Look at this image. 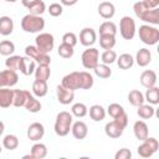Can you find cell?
Instances as JSON below:
<instances>
[{
	"label": "cell",
	"instance_id": "cell-40",
	"mask_svg": "<svg viewBox=\"0 0 159 159\" xmlns=\"http://www.w3.org/2000/svg\"><path fill=\"white\" fill-rule=\"evenodd\" d=\"M2 147L7 150H14L19 147V139L14 134H7L2 139Z\"/></svg>",
	"mask_w": 159,
	"mask_h": 159
},
{
	"label": "cell",
	"instance_id": "cell-8",
	"mask_svg": "<svg viewBox=\"0 0 159 159\" xmlns=\"http://www.w3.org/2000/svg\"><path fill=\"white\" fill-rule=\"evenodd\" d=\"M98 60H99V51L94 47H87L82 52L81 61L86 70H93L98 65Z\"/></svg>",
	"mask_w": 159,
	"mask_h": 159
},
{
	"label": "cell",
	"instance_id": "cell-53",
	"mask_svg": "<svg viewBox=\"0 0 159 159\" xmlns=\"http://www.w3.org/2000/svg\"><path fill=\"white\" fill-rule=\"evenodd\" d=\"M21 159H35V158H34L31 154H26V155H24Z\"/></svg>",
	"mask_w": 159,
	"mask_h": 159
},
{
	"label": "cell",
	"instance_id": "cell-7",
	"mask_svg": "<svg viewBox=\"0 0 159 159\" xmlns=\"http://www.w3.org/2000/svg\"><path fill=\"white\" fill-rule=\"evenodd\" d=\"M119 32L124 40H132L135 36V21L130 16H123L119 21Z\"/></svg>",
	"mask_w": 159,
	"mask_h": 159
},
{
	"label": "cell",
	"instance_id": "cell-38",
	"mask_svg": "<svg viewBox=\"0 0 159 159\" xmlns=\"http://www.w3.org/2000/svg\"><path fill=\"white\" fill-rule=\"evenodd\" d=\"M15 52V45L12 41L10 40H2L0 42V55L2 56H12V53Z\"/></svg>",
	"mask_w": 159,
	"mask_h": 159
},
{
	"label": "cell",
	"instance_id": "cell-1",
	"mask_svg": "<svg viewBox=\"0 0 159 159\" xmlns=\"http://www.w3.org/2000/svg\"><path fill=\"white\" fill-rule=\"evenodd\" d=\"M72 123H73V116L70 112H67V111L60 112L56 116V120H55V125H53L55 133L58 137H66L71 130Z\"/></svg>",
	"mask_w": 159,
	"mask_h": 159
},
{
	"label": "cell",
	"instance_id": "cell-50",
	"mask_svg": "<svg viewBox=\"0 0 159 159\" xmlns=\"http://www.w3.org/2000/svg\"><path fill=\"white\" fill-rule=\"evenodd\" d=\"M113 120H114V122H116L117 124H119V125H120V127H122L123 129H125V127L128 125V114H127V113L124 112V113H122V114H120L119 117L114 118Z\"/></svg>",
	"mask_w": 159,
	"mask_h": 159
},
{
	"label": "cell",
	"instance_id": "cell-48",
	"mask_svg": "<svg viewBox=\"0 0 159 159\" xmlns=\"http://www.w3.org/2000/svg\"><path fill=\"white\" fill-rule=\"evenodd\" d=\"M77 36L76 34L73 32H66L63 36H62V43H66V45H70L72 47H75L77 45Z\"/></svg>",
	"mask_w": 159,
	"mask_h": 159
},
{
	"label": "cell",
	"instance_id": "cell-12",
	"mask_svg": "<svg viewBox=\"0 0 159 159\" xmlns=\"http://www.w3.org/2000/svg\"><path fill=\"white\" fill-rule=\"evenodd\" d=\"M97 40V34L92 27H84L80 32V42L86 47H91Z\"/></svg>",
	"mask_w": 159,
	"mask_h": 159
},
{
	"label": "cell",
	"instance_id": "cell-15",
	"mask_svg": "<svg viewBox=\"0 0 159 159\" xmlns=\"http://www.w3.org/2000/svg\"><path fill=\"white\" fill-rule=\"evenodd\" d=\"M158 6H159V1H158V0H155V1L144 0V1H137V2H134L133 10H134V14L139 17L144 11L155 9V7H158Z\"/></svg>",
	"mask_w": 159,
	"mask_h": 159
},
{
	"label": "cell",
	"instance_id": "cell-19",
	"mask_svg": "<svg viewBox=\"0 0 159 159\" xmlns=\"http://www.w3.org/2000/svg\"><path fill=\"white\" fill-rule=\"evenodd\" d=\"M35 70H36V63H35L31 58H29V57H26V56L21 57L20 65H19V71H20L24 76H31V75L35 72Z\"/></svg>",
	"mask_w": 159,
	"mask_h": 159
},
{
	"label": "cell",
	"instance_id": "cell-13",
	"mask_svg": "<svg viewBox=\"0 0 159 159\" xmlns=\"http://www.w3.org/2000/svg\"><path fill=\"white\" fill-rule=\"evenodd\" d=\"M22 5L26 6L27 10L30 11V14L35 15V16H41L45 12V10H46V4L42 0H32V1L24 0Z\"/></svg>",
	"mask_w": 159,
	"mask_h": 159
},
{
	"label": "cell",
	"instance_id": "cell-56",
	"mask_svg": "<svg viewBox=\"0 0 159 159\" xmlns=\"http://www.w3.org/2000/svg\"><path fill=\"white\" fill-rule=\"evenodd\" d=\"M1 150H2V149H1V145H0V153H1Z\"/></svg>",
	"mask_w": 159,
	"mask_h": 159
},
{
	"label": "cell",
	"instance_id": "cell-42",
	"mask_svg": "<svg viewBox=\"0 0 159 159\" xmlns=\"http://www.w3.org/2000/svg\"><path fill=\"white\" fill-rule=\"evenodd\" d=\"M96 76H98L99 78H109L112 75V70L109 66L103 65V63H98L94 68H93Z\"/></svg>",
	"mask_w": 159,
	"mask_h": 159
},
{
	"label": "cell",
	"instance_id": "cell-51",
	"mask_svg": "<svg viewBox=\"0 0 159 159\" xmlns=\"http://www.w3.org/2000/svg\"><path fill=\"white\" fill-rule=\"evenodd\" d=\"M77 2V0H72V1H66V0H61V5H67V6H71V5H75Z\"/></svg>",
	"mask_w": 159,
	"mask_h": 159
},
{
	"label": "cell",
	"instance_id": "cell-6",
	"mask_svg": "<svg viewBox=\"0 0 159 159\" xmlns=\"http://www.w3.org/2000/svg\"><path fill=\"white\" fill-rule=\"evenodd\" d=\"M158 148H159L158 140L155 138H153V137H148L137 148V152H138V154H139V157L142 159H148V158H150L158 150Z\"/></svg>",
	"mask_w": 159,
	"mask_h": 159
},
{
	"label": "cell",
	"instance_id": "cell-41",
	"mask_svg": "<svg viewBox=\"0 0 159 159\" xmlns=\"http://www.w3.org/2000/svg\"><path fill=\"white\" fill-rule=\"evenodd\" d=\"M116 45V36H109V35H101L99 36V46L106 51V50H112Z\"/></svg>",
	"mask_w": 159,
	"mask_h": 159
},
{
	"label": "cell",
	"instance_id": "cell-2",
	"mask_svg": "<svg viewBox=\"0 0 159 159\" xmlns=\"http://www.w3.org/2000/svg\"><path fill=\"white\" fill-rule=\"evenodd\" d=\"M45 27V19L42 16H35L27 14L21 20V29L29 34H36L43 30Z\"/></svg>",
	"mask_w": 159,
	"mask_h": 159
},
{
	"label": "cell",
	"instance_id": "cell-46",
	"mask_svg": "<svg viewBox=\"0 0 159 159\" xmlns=\"http://www.w3.org/2000/svg\"><path fill=\"white\" fill-rule=\"evenodd\" d=\"M125 111H124V108L119 104V103H111L109 106H108V108H107V112L106 113H108L113 119L114 118H117V117H119L122 113H124Z\"/></svg>",
	"mask_w": 159,
	"mask_h": 159
},
{
	"label": "cell",
	"instance_id": "cell-16",
	"mask_svg": "<svg viewBox=\"0 0 159 159\" xmlns=\"http://www.w3.org/2000/svg\"><path fill=\"white\" fill-rule=\"evenodd\" d=\"M139 81H140L142 86L145 87L147 89L152 88V87H155V84H157V73H155V71H153V70L143 71L140 77H139Z\"/></svg>",
	"mask_w": 159,
	"mask_h": 159
},
{
	"label": "cell",
	"instance_id": "cell-17",
	"mask_svg": "<svg viewBox=\"0 0 159 159\" xmlns=\"http://www.w3.org/2000/svg\"><path fill=\"white\" fill-rule=\"evenodd\" d=\"M71 132H72V135L78 139V140H82L87 137L88 134V127L87 124L83 122V120H77L75 123H72V127H71Z\"/></svg>",
	"mask_w": 159,
	"mask_h": 159
},
{
	"label": "cell",
	"instance_id": "cell-45",
	"mask_svg": "<svg viewBox=\"0 0 159 159\" xmlns=\"http://www.w3.org/2000/svg\"><path fill=\"white\" fill-rule=\"evenodd\" d=\"M101 60H102V63L103 65H107V66L108 65H112L113 62L117 61V53L113 50H106L101 55Z\"/></svg>",
	"mask_w": 159,
	"mask_h": 159
},
{
	"label": "cell",
	"instance_id": "cell-27",
	"mask_svg": "<svg viewBox=\"0 0 159 159\" xmlns=\"http://www.w3.org/2000/svg\"><path fill=\"white\" fill-rule=\"evenodd\" d=\"M117 65L120 70H129L134 65V58L130 53H122L117 57Z\"/></svg>",
	"mask_w": 159,
	"mask_h": 159
},
{
	"label": "cell",
	"instance_id": "cell-3",
	"mask_svg": "<svg viewBox=\"0 0 159 159\" xmlns=\"http://www.w3.org/2000/svg\"><path fill=\"white\" fill-rule=\"evenodd\" d=\"M139 39L143 43L153 46L159 42V30L150 25H142L138 30Z\"/></svg>",
	"mask_w": 159,
	"mask_h": 159
},
{
	"label": "cell",
	"instance_id": "cell-30",
	"mask_svg": "<svg viewBox=\"0 0 159 159\" xmlns=\"http://www.w3.org/2000/svg\"><path fill=\"white\" fill-rule=\"evenodd\" d=\"M48 92V86L47 82H42V81H34L32 83V93L35 97H45Z\"/></svg>",
	"mask_w": 159,
	"mask_h": 159
},
{
	"label": "cell",
	"instance_id": "cell-18",
	"mask_svg": "<svg viewBox=\"0 0 159 159\" xmlns=\"http://www.w3.org/2000/svg\"><path fill=\"white\" fill-rule=\"evenodd\" d=\"M133 132H134V135L138 140H145L148 137H149V129H148V125L144 120H137L133 125Z\"/></svg>",
	"mask_w": 159,
	"mask_h": 159
},
{
	"label": "cell",
	"instance_id": "cell-29",
	"mask_svg": "<svg viewBox=\"0 0 159 159\" xmlns=\"http://www.w3.org/2000/svg\"><path fill=\"white\" fill-rule=\"evenodd\" d=\"M89 117L94 122H101L106 117V109L101 104H93L89 107Z\"/></svg>",
	"mask_w": 159,
	"mask_h": 159
},
{
	"label": "cell",
	"instance_id": "cell-47",
	"mask_svg": "<svg viewBox=\"0 0 159 159\" xmlns=\"http://www.w3.org/2000/svg\"><path fill=\"white\" fill-rule=\"evenodd\" d=\"M62 12H63V7H62V5L60 2H52V4H50V6H48V14L51 16L57 17V16L62 15Z\"/></svg>",
	"mask_w": 159,
	"mask_h": 159
},
{
	"label": "cell",
	"instance_id": "cell-23",
	"mask_svg": "<svg viewBox=\"0 0 159 159\" xmlns=\"http://www.w3.org/2000/svg\"><path fill=\"white\" fill-rule=\"evenodd\" d=\"M30 92L25 89H14V98H12V106L16 108L25 107V103L27 101Z\"/></svg>",
	"mask_w": 159,
	"mask_h": 159
},
{
	"label": "cell",
	"instance_id": "cell-32",
	"mask_svg": "<svg viewBox=\"0 0 159 159\" xmlns=\"http://www.w3.org/2000/svg\"><path fill=\"white\" fill-rule=\"evenodd\" d=\"M144 101H147L148 104H150V106L158 104L159 103V88L157 86L148 88L145 94H144Z\"/></svg>",
	"mask_w": 159,
	"mask_h": 159
},
{
	"label": "cell",
	"instance_id": "cell-54",
	"mask_svg": "<svg viewBox=\"0 0 159 159\" xmlns=\"http://www.w3.org/2000/svg\"><path fill=\"white\" fill-rule=\"evenodd\" d=\"M78 159H91V158L89 157H80Z\"/></svg>",
	"mask_w": 159,
	"mask_h": 159
},
{
	"label": "cell",
	"instance_id": "cell-14",
	"mask_svg": "<svg viewBox=\"0 0 159 159\" xmlns=\"http://www.w3.org/2000/svg\"><path fill=\"white\" fill-rule=\"evenodd\" d=\"M56 96H57V101L61 103V104H70L72 103L73 98H75V92L62 87L61 84H58L56 87Z\"/></svg>",
	"mask_w": 159,
	"mask_h": 159
},
{
	"label": "cell",
	"instance_id": "cell-21",
	"mask_svg": "<svg viewBox=\"0 0 159 159\" xmlns=\"http://www.w3.org/2000/svg\"><path fill=\"white\" fill-rule=\"evenodd\" d=\"M123 130H124V129H123L119 124H117L114 120L108 122V123L104 125V133H106L109 138H113V139L119 138V137L123 134Z\"/></svg>",
	"mask_w": 159,
	"mask_h": 159
},
{
	"label": "cell",
	"instance_id": "cell-20",
	"mask_svg": "<svg viewBox=\"0 0 159 159\" xmlns=\"http://www.w3.org/2000/svg\"><path fill=\"white\" fill-rule=\"evenodd\" d=\"M98 14H99L103 19H106V20L112 19V17L114 16V14H116V7H114V5H113L112 2H109V1H102V2L98 5Z\"/></svg>",
	"mask_w": 159,
	"mask_h": 159
},
{
	"label": "cell",
	"instance_id": "cell-33",
	"mask_svg": "<svg viewBox=\"0 0 159 159\" xmlns=\"http://www.w3.org/2000/svg\"><path fill=\"white\" fill-rule=\"evenodd\" d=\"M25 108H26L30 113H37V112L41 111L42 106H41L40 101H39L34 94L30 93L29 97H27V101H26V103H25Z\"/></svg>",
	"mask_w": 159,
	"mask_h": 159
},
{
	"label": "cell",
	"instance_id": "cell-26",
	"mask_svg": "<svg viewBox=\"0 0 159 159\" xmlns=\"http://www.w3.org/2000/svg\"><path fill=\"white\" fill-rule=\"evenodd\" d=\"M12 98H14V89L0 88V107L1 108H9L10 106H12Z\"/></svg>",
	"mask_w": 159,
	"mask_h": 159
},
{
	"label": "cell",
	"instance_id": "cell-39",
	"mask_svg": "<svg viewBox=\"0 0 159 159\" xmlns=\"http://www.w3.org/2000/svg\"><path fill=\"white\" fill-rule=\"evenodd\" d=\"M87 113H88V108L84 103L78 102L71 107V114L77 117V118H83L84 116H87Z\"/></svg>",
	"mask_w": 159,
	"mask_h": 159
},
{
	"label": "cell",
	"instance_id": "cell-25",
	"mask_svg": "<svg viewBox=\"0 0 159 159\" xmlns=\"http://www.w3.org/2000/svg\"><path fill=\"white\" fill-rule=\"evenodd\" d=\"M14 31V21L10 16H0V35L9 36Z\"/></svg>",
	"mask_w": 159,
	"mask_h": 159
},
{
	"label": "cell",
	"instance_id": "cell-34",
	"mask_svg": "<svg viewBox=\"0 0 159 159\" xmlns=\"http://www.w3.org/2000/svg\"><path fill=\"white\" fill-rule=\"evenodd\" d=\"M137 114L142 119H150L155 114V108L153 106H150V104H142L140 107H138Z\"/></svg>",
	"mask_w": 159,
	"mask_h": 159
},
{
	"label": "cell",
	"instance_id": "cell-36",
	"mask_svg": "<svg viewBox=\"0 0 159 159\" xmlns=\"http://www.w3.org/2000/svg\"><path fill=\"white\" fill-rule=\"evenodd\" d=\"M117 34V26L113 21H104L99 26V36L101 35H109V36H116Z\"/></svg>",
	"mask_w": 159,
	"mask_h": 159
},
{
	"label": "cell",
	"instance_id": "cell-52",
	"mask_svg": "<svg viewBox=\"0 0 159 159\" xmlns=\"http://www.w3.org/2000/svg\"><path fill=\"white\" fill-rule=\"evenodd\" d=\"M4 130H5V125H4V123H2V120H0V135H2V133H4Z\"/></svg>",
	"mask_w": 159,
	"mask_h": 159
},
{
	"label": "cell",
	"instance_id": "cell-55",
	"mask_svg": "<svg viewBox=\"0 0 159 159\" xmlns=\"http://www.w3.org/2000/svg\"><path fill=\"white\" fill-rule=\"evenodd\" d=\"M58 159H68V158H66V157H61V158H58Z\"/></svg>",
	"mask_w": 159,
	"mask_h": 159
},
{
	"label": "cell",
	"instance_id": "cell-24",
	"mask_svg": "<svg viewBox=\"0 0 159 159\" xmlns=\"http://www.w3.org/2000/svg\"><path fill=\"white\" fill-rule=\"evenodd\" d=\"M139 19L144 22H149L152 25H159V9L155 7V9H152V10H147L144 11Z\"/></svg>",
	"mask_w": 159,
	"mask_h": 159
},
{
	"label": "cell",
	"instance_id": "cell-28",
	"mask_svg": "<svg viewBox=\"0 0 159 159\" xmlns=\"http://www.w3.org/2000/svg\"><path fill=\"white\" fill-rule=\"evenodd\" d=\"M128 101L133 107H140L142 104H144V94L139 91V89H132L128 93Z\"/></svg>",
	"mask_w": 159,
	"mask_h": 159
},
{
	"label": "cell",
	"instance_id": "cell-9",
	"mask_svg": "<svg viewBox=\"0 0 159 159\" xmlns=\"http://www.w3.org/2000/svg\"><path fill=\"white\" fill-rule=\"evenodd\" d=\"M61 86L75 92L76 89H81V78H80V72L75 71L71 72L68 75H66L62 81H61Z\"/></svg>",
	"mask_w": 159,
	"mask_h": 159
},
{
	"label": "cell",
	"instance_id": "cell-49",
	"mask_svg": "<svg viewBox=\"0 0 159 159\" xmlns=\"http://www.w3.org/2000/svg\"><path fill=\"white\" fill-rule=\"evenodd\" d=\"M114 159H132V152L128 148H120L116 152Z\"/></svg>",
	"mask_w": 159,
	"mask_h": 159
},
{
	"label": "cell",
	"instance_id": "cell-10",
	"mask_svg": "<svg viewBox=\"0 0 159 159\" xmlns=\"http://www.w3.org/2000/svg\"><path fill=\"white\" fill-rule=\"evenodd\" d=\"M19 81V75L11 70L0 71V88H10L14 87Z\"/></svg>",
	"mask_w": 159,
	"mask_h": 159
},
{
	"label": "cell",
	"instance_id": "cell-35",
	"mask_svg": "<svg viewBox=\"0 0 159 159\" xmlns=\"http://www.w3.org/2000/svg\"><path fill=\"white\" fill-rule=\"evenodd\" d=\"M35 159H43L47 155V147L43 143H35L31 147V153H30Z\"/></svg>",
	"mask_w": 159,
	"mask_h": 159
},
{
	"label": "cell",
	"instance_id": "cell-22",
	"mask_svg": "<svg viewBox=\"0 0 159 159\" xmlns=\"http://www.w3.org/2000/svg\"><path fill=\"white\" fill-rule=\"evenodd\" d=\"M152 61V53L148 48H139L135 55V62L139 67H145Z\"/></svg>",
	"mask_w": 159,
	"mask_h": 159
},
{
	"label": "cell",
	"instance_id": "cell-4",
	"mask_svg": "<svg viewBox=\"0 0 159 159\" xmlns=\"http://www.w3.org/2000/svg\"><path fill=\"white\" fill-rule=\"evenodd\" d=\"M35 46L40 52L48 55L55 47V39L48 32H41L35 39Z\"/></svg>",
	"mask_w": 159,
	"mask_h": 159
},
{
	"label": "cell",
	"instance_id": "cell-5",
	"mask_svg": "<svg viewBox=\"0 0 159 159\" xmlns=\"http://www.w3.org/2000/svg\"><path fill=\"white\" fill-rule=\"evenodd\" d=\"M25 55H26V57L31 58L39 66H50V63H51L50 55L40 52L36 48V46H34V45H29L25 47Z\"/></svg>",
	"mask_w": 159,
	"mask_h": 159
},
{
	"label": "cell",
	"instance_id": "cell-43",
	"mask_svg": "<svg viewBox=\"0 0 159 159\" xmlns=\"http://www.w3.org/2000/svg\"><path fill=\"white\" fill-rule=\"evenodd\" d=\"M57 53H58V56L62 57V58H71V57L73 56V53H75V50H73V47L70 46V45L61 43V45L58 46V48H57Z\"/></svg>",
	"mask_w": 159,
	"mask_h": 159
},
{
	"label": "cell",
	"instance_id": "cell-31",
	"mask_svg": "<svg viewBox=\"0 0 159 159\" xmlns=\"http://www.w3.org/2000/svg\"><path fill=\"white\" fill-rule=\"evenodd\" d=\"M35 81H42V82H47V80L51 76V70L50 66H37L35 72Z\"/></svg>",
	"mask_w": 159,
	"mask_h": 159
},
{
	"label": "cell",
	"instance_id": "cell-11",
	"mask_svg": "<svg viewBox=\"0 0 159 159\" xmlns=\"http://www.w3.org/2000/svg\"><path fill=\"white\" fill-rule=\"evenodd\" d=\"M26 134H27V138L30 140L39 142L45 135V127H43V124H41L39 122H34V123H31L29 125Z\"/></svg>",
	"mask_w": 159,
	"mask_h": 159
},
{
	"label": "cell",
	"instance_id": "cell-44",
	"mask_svg": "<svg viewBox=\"0 0 159 159\" xmlns=\"http://www.w3.org/2000/svg\"><path fill=\"white\" fill-rule=\"evenodd\" d=\"M20 60H21V56H16V55H12V56H9L5 61V66H6V70H11V71H19V65H20Z\"/></svg>",
	"mask_w": 159,
	"mask_h": 159
},
{
	"label": "cell",
	"instance_id": "cell-37",
	"mask_svg": "<svg viewBox=\"0 0 159 159\" xmlns=\"http://www.w3.org/2000/svg\"><path fill=\"white\" fill-rule=\"evenodd\" d=\"M80 78H81V89H91L93 87L94 80H93V76L89 72L81 71L80 72Z\"/></svg>",
	"mask_w": 159,
	"mask_h": 159
}]
</instances>
